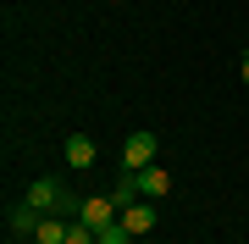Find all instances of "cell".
I'll list each match as a JSON object with an SVG mask.
<instances>
[{"instance_id": "8fae6325", "label": "cell", "mask_w": 249, "mask_h": 244, "mask_svg": "<svg viewBox=\"0 0 249 244\" xmlns=\"http://www.w3.org/2000/svg\"><path fill=\"white\" fill-rule=\"evenodd\" d=\"M238 83H244V89H249V56H244V61H238Z\"/></svg>"}, {"instance_id": "5b68a950", "label": "cell", "mask_w": 249, "mask_h": 244, "mask_svg": "<svg viewBox=\"0 0 249 244\" xmlns=\"http://www.w3.org/2000/svg\"><path fill=\"white\" fill-rule=\"evenodd\" d=\"M122 227H127L133 239H144V233H150V227H155V211H150V200H133V206H122Z\"/></svg>"}, {"instance_id": "6da1fadb", "label": "cell", "mask_w": 249, "mask_h": 244, "mask_svg": "<svg viewBox=\"0 0 249 244\" xmlns=\"http://www.w3.org/2000/svg\"><path fill=\"white\" fill-rule=\"evenodd\" d=\"M155 161V133H127L122 145V172H144Z\"/></svg>"}, {"instance_id": "3957f363", "label": "cell", "mask_w": 249, "mask_h": 244, "mask_svg": "<svg viewBox=\"0 0 249 244\" xmlns=\"http://www.w3.org/2000/svg\"><path fill=\"white\" fill-rule=\"evenodd\" d=\"M94 161H100V145H94L89 133H72V139H67V167H72V172H89Z\"/></svg>"}, {"instance_id": "ba28073f", "label": "cell", "mask_w": 249, "mask_h": 244, "mask_svg": "<svg viewBox=\"0 0 249 244\" xmlns=\"http://www.w3.org/2000/svg\"><path fill=\"white\" fill-rule=\"evenodd\" d=\"M67 227H72V222H61V217H45V222L34 227V239H39V244H67Z\"/></svg>"}, {"instance_id": "9c48e42d", "label": "cell", "mask_w": 249, "mask_h": 244, "mask_svg": "<svg viewBox=\"0 0 249 244\" xmlns=\"http://www.w3.org/2000/svg\"><path fill=\"white\" fill-rule=\"evenodd\" d=\"M111 200H116V206H133V200H144V194H139V172H122V183L111 189Z\"/></svg>"}, {"instance_id": "8992f818", "label": "cell", "mask_w": 249, "mask_h": 244, "mask_svg": "<svg viewBox=\"0 0 249 244\" xmlns=\"http://www.w3.org/2000/svg\"><path fill=\"white\" fill-rule=\"evenodd\" d=\"M139 194H144V200H166V194H172V172H166V167H144V172H139Z\"/></svg>"}, {"instance_id": "30bf717a", "label": "cell", "mask_w": 249, "mask_h": 244, "mask_svg": "<svg viewBox=\"0 0 249 244\" xmlns=\"http://www.w3.org/2000/svg\"><path fill=\"white\" fill-rule=\"evenodd\" d=\"M100 244H133V233H127V227H122V222H111V227H106V233H100Z\"/></svg>"}, {"instance_id": "52a82bcc", "label": "cell", "mask_w": 249, "mask_h": 244, "mask_svg": "<svg viewBox=\"0 0 249 244\" xmlns=\"http://www.w3.org/2000/svg\"><path fill=\"white\" fill-rule=\"evenodd\" d=\"M39 222H45V211H34L28 200H17V206L6 211V227H11V233H34Z\"/></svg>"}, {"instance_id": "277c9868", "label": "cell", "mask_w": 249, "mask_h": 244, "mask_svg": "<svg viewBox=\"0 0 249 244\" xmlns=\"http://www.w3.org/2000/svg\"><path fill=\"white\" fill-rule=\"evenodd\" d=\"M22 200H28L34 211H55V206H61V183H55V178H34Z\"/></svg>"}, {"instance_id": "7a4b0ae2", "label": "cell", "mask_w": 249, "mask_h": 244, "mask_svg": "<svg viewBox=\"0 0 249 244\" xmlns=\"http://www.w3.org/2000/svg\"><path fill=\"white\" fill-rule=\"evenodd\" d=\"M78 222H89L94 233H106L111 222H122V206H116V200H83V211H78Z\"/></svg>"}]
</instances>
